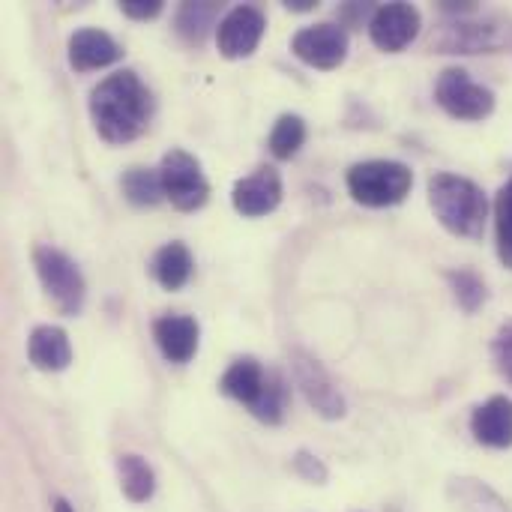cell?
I'll list each match as a JSON object with an SVG mask.
<instances>
[{
	"label": "cell",
	"mask_w": 512,
	"mask_h": 512,
	"mask_svg": "<svg viewBox=\"0 0 512 512\" xmlns=\"http://www.w3.org/2000/svg\"><path fill=\"white\" fill-rule=\"evenodd\" d=\"M90 117L99 138L108 144H129L150 126L153 93L132 69L114 72L93 87Z\"/></svg>",
	"instance_id": "6da1fadb"
},
{
	"label": "cell",
	"mask_w": 512,
	"mask_h": 512,
	"mask_svg": "<svg viewBox=\"0 0 512 512\" xmlns=\"http://www.w3.org/2000/svg\"><path fill=\"white\" fill-rule=\"evenodd\" d=\"M429 207L435 210L438 222L465 240H480L486 231V219H489V201L486 192L459 174L450 171H438L429 177Z\"/></svg>",
	"instance_id": "7a4b0ae2"
},
{
	"label": "cell",
	"mask_w": 512,
	"mask_h": 512,
	"mask_svg": "<svg viewBox=\"0 0 512 512\" xmlns=\"http://www.w3.org/2000/svg\"><path fill=\"white\" fill-rule=\"evenodd\" d=\"M414 186V171L405 162L369 159L348 171V192L363 207H393L408 198Z\"/></svg>",
	"instance_id": "3957f363"
},
{
	"label": "cell",
	"mask_w": 512,
	"mask_h": 512,
	"mask_svg": "<svg viewBox=\"0 0 512 512\" xmlns=\"http://www.w3.org/2000/svg\"><path fill=\"white\" fill-rule=\"evenodd\" d=\"M33 267H36V276H39L45 294L63 315H78L84 309L87 285H84L78 264L66 252H60L54 246H36Z\"/></svg>",
	"instance_id": "277c9868"
},
{
	"label": "cell",
	"mask_w": 512,
	"mask_h": 512,
	"mask_svg": "<svg viewBox=\"0 0 512 512\" xmlns=\"http://www.w3.org/2000/svg\"><path fill=\"white\" fill-rule=\"evenodd\" d=\"M165 198L180 210V213H195L207 204L210 198V183L201 171V162L186 153V150H168L159 165Z\"/></svg>",
	"instance_id": "5b68a950"
},
{
	"label": "cell",
	"mask_w": 512,
	"mask_h": 512,
	"mask_svg": "<svg viewBox=\"0 0 512 512\" xmlns=\"http://www.w3.org/2000/svg\"><path fill=\"white\" fill-rule=\"evenodd\" d=\"M435 99L456 120H486L495 111V93L477 84L462 66H450L438 75Z\"/></svg>",
	"instance_id": "8992f818"
},
{
	"label": "cell",
	"mask_w": 512,
	"mask_h": 512,
	"mask_svg": "<svg viewBox=\"0 0 512 512\" xmlns=\"http://www.w3.org/2000/svg\"><path fill=\"white\" fill-rule=\"evenodd\" d=\"M291 369H294V381L303 390L306 402L327 420H339L345 417V396L339 393L336 381L327 375V369L306 351H294L291 354Z\"/></svg>",
	"instance_id": "52a82bcc"
},
{
	"label": "cell",
	"mask_w": 512,
	"mask_h": 512,
	"mask_svg": "<svg viewBox=\"0 0 512 512\" xmlns=\"http://www.w3.org/2000/svg\"><path fill=\"white\" fill-rule=\"evenodd\" d=\"M267 30V18L258 6H249V3H240L234 9H228L216 27V45H219V54L228 57V60H240V57H249L261 36Z\"/></svg>",
	"instance_id": "ba28073f"
},
{
	"label": "cell",
	"mask_w": 512,
	"mask_h": 512,
	"mask_svg": "<svg viewBox=\"0 0 512 512\" xmlns=\"http://www.w3.org/2000/svg\"><path fill=\"white\" fill-rule=\"evenodd\" d=\"M291 51L315 69H339L348 57V33L342 24H312L294 33Z\"/></svg>",
	"instance_id": "9c48e42d"
},
{
	"label": "cell",
	"mask_w": 512,
	"mask_h": 512,
	"mask_svg": "<svg viewBox=\"0 0 512 512\" xmlns=\"http://www.w3.org/2000/svg\"><path fill=\"white\" fill-rule=\"evenodd\" d=\"M420 9L411 6V3H384V6H375L372 12V21H369V36L372 42L381 48V51H402L408 48L417 33H420Z\"/></svg>",
	"instance_id": "30bf717a"
},
{
	"label": "cell",
	"mask_w": 512,
	"mask_h": 512,
	"mask_svg": "<svg viewBox=\"0 0 512 512\" xmlns=\"http://www.w3.org/2000/svg\"><path fill=\"white\" fill-rule=\"evenodd\" d=\"M507 42L501 27L489 21H468L456 18L453 24H444L438 36H432V48L444 54H492Z\"/></svg>",
	"instance_id": "8fae6325"
},
{
	"label": "cell",
	"mask_w": 512,
	"mask_h": 512,
	"mask_svg": "<svg viewBox=\"0 0 512 512\" xmlns=\"http://www.w3.org/2000/svg\"><path fill=\"white\" fill-rule=\"evenodd\" d=\"M279 201H282V177L270 165L255 168V174L237 180L231 189V204L246 219H258V216L273 213L279 207Z\"/></svg>",
	"instance_id": "7c38bea8"
},
{
	"label": "cell",
	"mask_w": 512,
	"mask_h": 512,
	"mask_svg": "<svg viewBox=\"0 0 512 512\" xmlns=\"http://www.w3.org/2000/svg\"><path fill=\"white\" fill-rule=\"evenodd\" d=\"M120 57H123L120 42L99 27H81L69 36V66L75 72L102 69V66L117 63Z\"/></svg>",
	"instance_id": "4fadbf2b"
},
{
	"label": "cell",
	"mask_w": 512,
	"mask_h": 512,
	"mask_svg": "<svg viewBox=\"0 0 512 512\" xmlns=\"http://www.w3.org/2000/svg\"><path fill=\"white\" fill-rule=\"evenodd\" d=\"M198 336L201 327L192 315H162L153 324V339L168 363H189L198 354Z\"/></svg>",
	"instance_id": "5bb4252c"
},
{
	"label": "cell",
	"mask_w": 512,
	"mask_h": 512,
	"mask_svg": "<svg viewBox=\"0 0 512 512\" xmlns=\"http://www.w3.org/2000/svg\"><path fill=\"white\" fill-rule=\"evenodd\" d=\"M471 432L483 447L507 450L512 447V399L492 396L489 402L477 405L471 414Z\"/></svg>",
	"instance_id": "9a60e30c"
},
{
	"label": "cell",
	"mask_w": 512,
	"mask_h": 512,
	"mask_svg": "<svg viewBox=\"0 0 512 512\" xmlns=\"http://www.w3.org/2000/svg\"><path fill=\"white\" fill-rule=\"evenodd\" d=\"M27 357L39 372H63L72 363V345L66 330L42 324L27 339Z\"/></svg>",
	"instance_id": "2e32d148"
},
{
	"label": "cell",
	"mask_w": 512,
	"mask_h": 512,
	"mask_svg": "<svg viewBox=\"0 0 512 512\" xmlns=\"http://www.w3.org/2000/svg\"><path fill=\"white\" fill-rule=\"evenodd\" d=\"M264 381H267V369H261V363L252 360V357H240V360H234V363L225 369V375H222V381H219V390H222L228 399H234V402L252 408V405L258 402L261 390H264Z\"/></svg>",
	"instance_id": "e0dca14e"
},
{
	"label": "cell",
	"mask_w": 512,
	"mask_h": 512,
	"mask_svg": "<svg viewBox=\"0 0 512 512\" xmlns=\"http://www.w3.org/2000/svg\"><path fill=\"white\" fill-rule=\"evenodd\" d=\"M153 279L165 288V291H180L189 276H192V255L183 243H165L150 264Z\"/></svg>",
	"instance_id": "ac0fdd59"
},
{
	"label": "cell",
	"mask_w": 512,
	"mask_h": 512,
	"mask_svg": "<svg viewBox=\"0 0 512 512\" xmlns=\"http://www.w3.org/2000/svg\"><path fill=\"white\" fill-rule=\"evenodd\" d=\"M117 477H120L123 495L132 504H147L153 498V492H156V474H153V468L141 456H135V453L117 456Z\"/></svg>",
	"instance_id": "d6986e66"
},
{
	"label": "cell",
	"mask_w": 512,
	"mask_h": 512,
	"mask_svg": "<svg viewBox=\"0 0 512 512\" xmlns=\"http://www.w3.org/2000/svg\"><path fill=\"white\" fill-rule=\"evenodd\" d=\"M120 186H123L126 201H132L135 207H156V204L165 198V186H162L159 168L153 171V168L135 165V168H129V171L123 174Z\"/></svg>",
	"instance_id": "ffe728a7"
},
{
	"label": "cell",
	"mask_w": 512,
	"mask_h": 512,
	"mask_svg": "<svg viewBox=\"0 0 512 512\" xmlns=\"http://www.w3.org/2000/svg\"><path fill=\"white\" fill-rule=\"evenodd\" d=\"M288 384L279 372L267 369V381H264V390L258 396V402L249 408V414L267 426H279L285 420V411H288Z\"/></svg>",
	"instance_id": "44dd1931"
},
{
	"label": "cell",
	"mask_w": 512,
	"mask_h": 512,
	"mask_svg": "<svg viewBox=\"0 0 512 512\" xmlns=\"http://www.w3.org/2000/svg\"><path fill=\"white\" fill-rule=\"evenodd\" d=\"M219 3H183L177 12V33L192 42L201 45L207 39V33L213 27H219Z\"/></svg>",
	"instance_id": "7402d4cb"
},
{
	"label": "cell",
	"mask_w": 512,
	"mask_h": 512,
	"mask_svg": "<svg viewBox=\"0 0 512 512\" xmlns=\"http://www.w3.org/2000/svg\"><path fill=\"white\" fill-rule=\"evenodd\" d=\"M306 141V123L300 114H282L276 123H273V132H270V153L276 159H291L300 153Z\"/></svg>",
	"instance_id": "603a6c76"
},
{
	"label": "cell",
	"mask_w": 512,
	"mask_h": 512,
	"mask_svg": "<svg viewBox=\"0 0 512 512\" xmlns=\"http://www.w3.org/2000/svg\"><path fill=\"white\" fill-rule=\"evenodd\" d=\"M444 276H447V282H450V291H453L456 303H459L468 315H474V312L486 303L489 291H486V282L480 279V273H474V270H468V267H459V270H447Z\"/></svg>",
	"instance_id": "cb8c5ba5"
},
{
	"label": "cell",
	"mask_w": 512,
	"mask_h": 512,
	"mask_svg": "<svg viewBox=\"0 0 512 512\" xmlns=\"http://www.w3.org/2000/svg\"><path fill=\"white\" fill-rule=\"evenodd\" d=\"M495 240H498V258L504 267L512 270V180L498 189L495 198Z\"/></svg>",
	"instance_id": "d4e9b609"
},
{
	"label": "cell",
	"mask_w": 512,
	"mask_h": 512,
	"mask_svg": "<svg viewBox=\"0 0 512 512\" xmlns=\"http://www.w3.org/2000/svg\"><path fill=\"white\" fill-rule=\"evenodd\" d=\"M492 357L498 363V372L512 384V321L504 324L495 333V339H492Z\"/></svg>",
	"instance_id": "484cf974"
},
{
	"label": "cell",
	"mask_w": 512,
	"mask_h": 512,
	"mask_svg": "<svg viewBox=\"0 0 512 512\" xmlns=\"http://www.w3.org/2000/svg\"><path fill=\"white\" fill-rule=\"evenodd\" d=\"M120 9H123V15H129L135 21H147L162 12V0H123Z\"/></svg>",
	"instance_id": "4316f807"
},
{
	"label": "cell",
	"mask_w": 512,
	"mask_h": 512,
	"mask_svg": "<svg viewBox=\"0 0 512 512\" xmlns=\"http://www.w3.org/2000/svg\"><path fill=\"white\" fill-rule=\"evenodd\" d=\"M294 468H297V474L303 477V480H309V483H324L327 480V471H324V465L315 459V456H309V453H297V459H294Z\"/></svg>",
	"instance_id": "83f0119b"
},
{
	"label": "cell",
	"mask_w": 512,
	"mask_h": 512,
	"mask_svg": "<svg viewBox=\"0 0 512 512\" xmlns=\"http://www.w3.org/2000/svg\"><path fill=\"white\" fill-rule=\"evenodd\" d=\"M285 6H288L291 12H309V9H315L318 3H315V0H288Z\"/></svg>",
	"instance_id": "f1b7e54d"
},
{
	"label": "cell",
	"mask_w": 512,
	"mask_h": 512,
	"mask_svg": "<svg viewBox=\"0 0 512 512\" xmlns=\"http://www.w3.org/2000/svg\"><path fill=\"white\" fill-rule=\"evenodd\" d=\"M54 512H72V507H69V501H63V498H54V507H51Z\"/></svg>",
	"instance_id": "f546056e"
}]
</instances>
